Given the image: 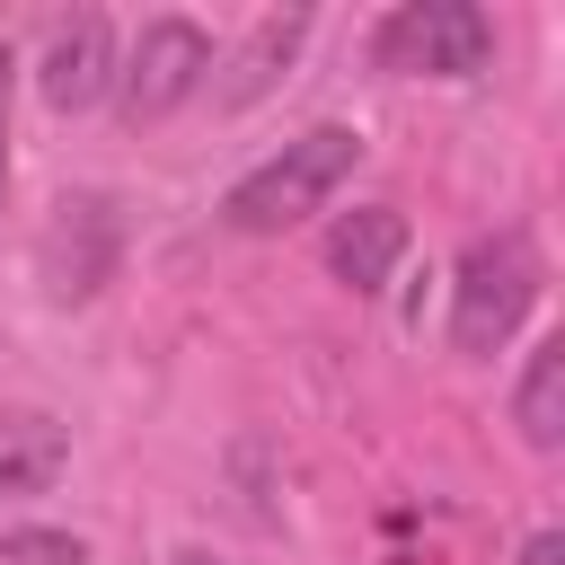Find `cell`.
I'll return each mask as SVG.
<instances>
[{
    "label": "cell",
    "mask_w": 565,
    "mask_h": 565,
    "mask_svg": "<svg viewBox=\"0 0 565 565\" xmlns=\"http://www.w3.org/2000/svg\"><path fill=\"white\" fill-rule=\"evenodd\" d=\"M0 194H9V53H0Z\"/></svg>",
    "instance_id": "cell-12"
},
{
    "label": "cell",
    "mask_w": 565,
    "mask_h": 565,
    "mask_svg": "<svg viewBox=\"0 0 565 565\" xmlns=\"http://www.w3.org/2000/svg\"><path fill=\"white\" fill-rule=\"evenodd\" d=\"M397 256H406V212H388V203H362L327 230V274L353 291H380L397 274Z\"/></svg>",
    "instance_id": "cell-6"
},
{
    "label": "cell",
    "mask_w": 565,
    "mask_h": 565,
    "mask_svg": "<svg viewBox=\"0 0 565 565\" xmlns=\"http://www.w3.org/2000/svg\"><path fill=\"white\" fill-rule=\"evenodd\" d=\"M203 71H212V35L194 18H150L141 44H132V62L115 79H124V106L132 115H168V106H185L203 88Z\"/></svg>",
    "instance_id": "cell-4"
},
{
    "label": "cell",
    "mask_w": 565,
    "mask_h": 565,
    "mask_svg": "<svg viewBox=\"0 0 565 565\" xmlns=\"http://www.w3.org/2000/svg\"><path fill=\"white\" fill-rule=\"evenodd\" d=\"M71 459V433L53 415H0V503L9 494H44Z\"/></svg>",
    "instance_id": "cell-7"
},
{
    "label": "cell",
    "mask_w": 565,
    "mask_h": 565,
    "mask_svg": "<svg viewBox=\"0 0 565 565\" xmlns=\"http://www.w3.org/2000/svg\"><path fill=\"white\" fill-rule=\"evenodd\" d=\"M300 35H309V18H300V9H291V18H265V26H256V44H247V62H238V88H230V97H256V88L274 79V62H291V53H300Z\"/></svg>",
    "instance_id": "cell-9"
},
{
    "label": "cell",
    "mask_w": 565,
    "mask_h": 565,
    "mask_svg": "<svg viewBox=\"0 0 565 565\" xmlns=\"http://www.w3.org/2000/svg\"><path fill=\"white\" fill-rule=\"evenodd\" d=\"M353 159H362V132H353V124H318V132L282 141L265 168H247V177L221 194V221L247 230V238H274V230L309 221V212L353 177Z\"/></svg>",
    "instance_id": "cell-1"
},
{
    "label": "cell",
    "mask_w": 565,
    "mask_h": 565,
    "mask_svg": "<svg viewBox=\"0 0 565 565\" xmlns=\"http://www.w3.org/2000/svg\"><path fill=\"white\" fill-rule=\"evenodd\" d=\"M0 565H88V547L71 530H9L0 539Z\"/></svg>",
    "instance_id": "cell-10"
},
{
    "label": "cell",
    "mask_w": 565,
    "mask_h": 565,
    "mask_svg": "<svg viewBox=\"0 0 565 565\" xmlns=\"http://www.w3.org/2000/svg\"><path fill=\"white\" fill-rule=\"evenodd\" d=\"M177 565H212V556H203V547H185V556H177Z\"/></svg>",
    "instance_id": "cell-13"
},
{
    "label": "cell",
    "mask_w": 565,
    "mask_h": 565,
    "mask_svg": "<svg viewBox=\"0 0 565 565\" xmlns=\"http://www.w3.org/2000/svg\"><path fill=\"white\" fill-rule=\"evenodd\" d=\"M512 424H521L530 450H556V441H565V335H547V344L530 353V371H521V388H512Z\"/></svg>",
    "instance_id": "cell-8"
},
{
    "label": "cell",
    "mask_w": 565,
    "mask_h": 565,
    "mask_svg": "<svg viewBox=\"0 0 565 565\" xmlns=\"http://www.w3.org/2000/svg\"><path fill=\"white\" fill-rule=\"evenodd\" d=\"M371 53L380 71H406V79H477L494 62V18L477 0H406L380 18Z\"/></svg>",
    "instance_id": "cell-2"
},
{
    "label": "cell",
    "mask_w": 565,
    "mask_h": 565,
    "mask_svg": "<svg viewBox=\"0 0 565 565\" xmlns=\"http://www.w3.org/2000/svg\"><path fill=\"white\" fill-rule=\"evenodd\" d=\"M35 88H44V106H62V115H79V106H97L106 88H115V26L97 18V9H79L53 44H44V71H35Z\"/></svg>",
    "instance_id": "cell-5"
},
{
    "label": "cell",
    "mask_w": 565,
    "mask_h": 565,
    "mask_svg": "<svg viewBox=\"0 0 565 565\" xmlns=\"http://www.w3.org/2000/svg\"><path fill=\"white\" fill-rule=\"evenodd\" d=\"M539 300V256L521 230H494L459 256V282H450V344L459 353H494Z\"/></svg>",
    "instance_id": "cell-3"
},
{
    "label": "cell",
    "mask_w": 565,
    "mask_h": 565,
    "mask_svg": "<svg viewBox=\"0 0 565 565\" xmlns=\"http://www.w3.org/2000/svg\"><path fill=\"white\" fill-rule=\"evenodd\" d=\"M521 565H565V539H556V530H539V539L521 547Z\"/></svg>",
    "instance_id": "cell-11"
}]
</instances>
